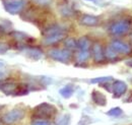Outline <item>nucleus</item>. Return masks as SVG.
Segmentation results:
<instances>
[{"label": "nucleus", "mask_w": 132, "mask_h": 125, "mask_svg": "<svg viewBox=\"0 0 132 125\" xmlns=\"http://www.w3.org/2000/svg\"><path fill=\"white\" fill-rule=\"evenodd\" d=\"M88 1H94V0H88Z\"/></svg>", "instance_id": "c756f323"}, {"label": "nucleus", "mask_w": 132, "mask_h": 125, "mask_svg": "<svg viewBox=\"0 0 132 125\" xmlns=\"http://www.w3.org/2000/svg\"><path fill=\"white\" fill-rule=\"evenodd\" d=\"M132 30V19L131 18H122L120 20H116L109 27V33L115 37L124 36Z\"/></svg>", "instance_id": "7ed1b4c3"}, {"label": "nucleus", "mask_w": 132, "mask_h": 125, "mask_svg": "<svg viewBox=\"0 0 132 125\" xmlns=\"http://www.w3.org/2000/svg\"><path fill=\"white\" fill-rule=\"evenodd\" d=\"M110 46L115 50L118 54L130 55L132 54V45L121 40H113L110 43Z\"/></svg>", "instance_id": "0eeeda50"}, {"label": "nucleus", "mask_w": 132, "mask_h": 125, "mask_svg": "<svg viewBox=\"0 0 132 125\" xmlns=\"http://www.w3.org/2000/svg\"><path fill=\"white\" fill-rule=\"evenodd\" d=\"M21 17L24 20L32 21L34 24H36L37 26H40V27L44 26V28L47 27L46 21L48 18V12H47V10H45L44 8H42L39 5L29 7L26 11H23V13L21 14Z\"/></svg>", "instance_id": "f257e3e1"}, {"label": "nucleus", "mask_w": 132, "mask_h": 125, "mask_svg": "<svg viewBox=\"0 0 132 125\" xmlns=\"http://www.w3.org/2000/svg\"><path fill=\"white\" fill-rule=\"evenodd\" d=\"M4 9L10 14H17L21 12L26 6L24 0H3Z\"/></svg>", "instance_id": "423d86ee"}, {"label": "nucleus", "mask_w": 132, "mask_h": 125, "mask_svg": "<svg viewBox=\"0 0 132 125\" xmlns=\"http://www.w3.org/2000/svg\"><path fill=\"white\" fill-rule=\"evenodd\" d=\"M21 51L33 60H39L43 57V51L36 46H24L21 48Z\"/></svg>", "instance_id": "1a4fd4ad"}, {"label": "nucleus", "mask_w": 132, "mask_h": 125, "mask_svg": "<svg viewBox=\"0 0 132 125\" xmlns=\"http://www.w3.org/2000/svg\"><path fill=\"white\" fill-rule=\"evenodd\" d=\"M4 76V72H2V71H0V79Z\"/></svg>", "instance_id": "cd10ccee"}, {"label": "nucleus", "mask_w": 132, "mask_h": 125, "mask_svg": "<svg viewBox=\"0 0 132 125\" xmlns=\"http://www.w3.org/2000/svg\"><path fill=\"white\" fill-rule=\"evenodd\" d=\"M8 49H9V47H8L6 44L0 43V54H3V53H5V52H7Z\"/></svg>", "instance_id": "393cba45"}, {"label": "nucleus", "mask_w": 132, "mask_h": 125, "mask_svg": "<svg viewBox=\"0 0 132 125\" xmlns=\"http://www.w3.org/2000/svg\"><path fill=\"white\" fill-rule=\"evenodd\" d=\"M123 114V110L121 109L120 107H115V108H112L111 110H109L107 112V115L110 116V117H119Z\"/></svg>", "instance_id": "aec40b11"}, {"label": "nucleus", "mask_w": 132, "mask_h": 125, "mask_svg": "<svg viewBox=\"0 0 132 125\" xmlns=\"http://www.w3.org/2000/svg\"><path fill=\"white\" fill-rule=\"evenodd\" d=\"M131 40H132V36H131Z\"/></svg>", "instance_id": "7c9ffc66"}, {"label": "nucleus", "mask_w": 132, "mask_h": 125, "mask_svg": "<svg viewBox=\"0 0 132 125\" xmlns=\"http://www.w3.org/2000/svg\"><path fill=\"white\" fill-rule=\"evenodd\" d=\"M57 114V109L55 106L51 105L49 103H42L35 107L32 111L33 119H46L50 120L54 118Z\"/></svg>", "instance_id": "f03ea898"}, {"label": "nucleus", "mask_w": 132, "mask_h": 125, "mask_svg": "<svg viewBox=\"0 0 132 125\" xmlns=\"http://www.w3.org/2000/svg\"><path fill=\"white\" fill-rule=\"evenodd\" d=\"M90 55H92L90 51H79L76 57L77 65H82L84 63H86V61L89 59Z\"/></svg>", "instance_id": "f3484780"}, {"label": "nucleus", "mask_w": 132, "mask_h": 125, "mask_svg": "<svg viewBox=\"0 0 132 125\" xmlns=\"http://www.w3.org/2000/svg\"><path fill=\"white\" fill-rule=\"evenodd\" d=\"M79 22L85 27H96L99 25L100 18L98 16L90 15V14H83L79 19Z\"/></svg>", "instance_id": "f8f14e48"}, {"label": "nucleus", "mask_w": 132, "mask_h": 125, "mask_svg": "<svg viewBox=\"0 0 132 125\" xmlns=\"http://www.w3.org/2000/svg\"><path fill=\"white\" fill-rule=\"evenodd\" d=\"M3 66H4V62H2V61L0 60V68H1V67H3Z\"/></svg>", "instance_id": "c85d7f7f"}, {"label": "nucleus", "mask_w": 132, "mask_h": 125, "mask_svg": "<svg viewBox=\"0 0 132 125\" xmlns=\"http://www.w3.org/2000/svg\"><path fill=\"white\" fill-rule=\"evenodd\" d=\"M92 55L96 63H103L107 60L105 56V49L101 43H95L92 46Z\"/></svg>", "instance_id": "6e6552de"}, {"label": "nucleus", "mask_w": 132, "mask_h": 125, "mask_svg": "<svg viewBox=\"0 0 132 125\" xmlns=\"http://www.w3.org/2000/svg\"><path fill=\"white\" fill-rule=\"evenodd\" d=\"M66 34L67 32H62V33H57V34H53L51 36L48 37H44L43 39V43L47 46H51V45H55V44H58L59 42L63 41L65 39Z\"/></svg>", "instance_id": "9b49d317"}, {"label": "nucleus", "mask_w": 132, "mask_h": 125, "mask_svg": "<svg viewBox=\"0 0 132 125\" xmlns=\"http://www.w3.org/2000/svg\"><path fill=\"white\" fill-rule=\"evenodd\" d=\"M48 55L53 60L62 63H68L72 58L71 51L67 49H59V48H54V49L49 50Z\"/></svg>", "instance_id": "39448f33"}, {"label": "nucleus", "mask_w": 132, "mask_h": 125, "mask_svg": "<svg viewBox=\"0 0 132 125\" xmlns=\"http://www.w3.org/2000/svg\"><path fill=\"white\" fill-rule=\"evenodd\" d=\"M32 125H52V122L50 120L46 119H33L32 120Z\"/></svg>", "instance_id": "4be33fe9"}, {"label": "nucleus", "mask_w": 132, "mask_h": 125, "mask_svg": "<svg viewBox=\"0 0 132 125\" xmlns=\"http://www.w3.org/2000/svg\"><path fill=\"white\" fill-rule=\"evenodd\" d=\"M92 98L95 104L99 105V106H106L107 105V99L105 97V95L100 93L98 91H94L92 94Z\"/></svg>", "instance_id": "2eb2a0df"}, {"label": "nucleus", "mask_w": 132, "mask_h": 125, "mask_svg": "<svg viewBox=\"0 0 132 125\" xmlns=\"http://www.w3.org/2000/svg\"><path fill=\"white\" fill-rule=\"evenodd\" d=\"M24 116H26V111L22 108H14L5 113L2 116L1 120L5 125H12L23 119Z\"/></svg>", "instance_id": "20e7f679"}, {"label": "nucleus", "mask_w": 132, "mask_h": 125, "mask_svg": "<svg viewBox=\"0 0 132 125\" xmlns=\"http://www.w3.org/2000/svg\"><path fill=\"white\" fill-rule=\"evenodd\" d=\"M92 46V41L86 36H82L77 40V48L79 49V51H90Z\"/></svg>", "instance_id": "4468645a"}, {"label": "nucleus", "mask_w": 132, "mask_h": 125, "mask_svg": "<svg viewBox=\"0 0 132 125\" xmlns=\"http://www.w3.org/2000/svg\"><path fill=\"white\" fill-rule=\"evenodd\" d=\"M64 46H65V49L72 52L77 48V41L73 38H67L64 41Z\"/></svg>", "instance_id": "6ab92c4d"}, {"label": "nucleus", "mask_w": 132, "mask_h": 125, "mask_svg": "<svg viewBox=\"0 0 132 125\" xmlns=\"http://www.w3.org/2000/svg\"><path fill=\"white\" fill-rule=\"evenodd\" d=\"M125 102H128V103H131L132 102V92L128 95V97L125 99Z\"/></svg>", "instance_id": "a878e982"}, {"label": "nucleus", "mask_w": 132, "mask_h": 125, "mask_svg": "<svg viewBox=\"0 0 132 125\" xmlns=\"http://www.w3.org/2000/svg\"><path fill=\"white\" fill-rule=\"evenodd\" d=\"M10 36L12 37V39L15 41L16 44H29L30 43V40L31 38L26 35L24 33H21V32H12L10 33Z\"/></svg>", "instance_id": "ddd939ff"}, {"label": "nucleus", "mask_w": 132, "mask_h": 125, "mask_svg": "<svg viewBox=\"0 0 132 125\" xmlns=\"http://www.w3.org/2000/svg\"><path fill=\"white\" fill-rule=\"evenodd\" d=\"M59 93L60 95L63 97V98H65V99H68V98H70L73 93H74V87L72 85V84H66L65 87H63L60 91H59Z\"/></svg>", "instance_id": "a211bd4d"}, {"label": "nucleus", "mask_w": 132, "mask_h": 125, "mask_svg": "<svg viewBox=\"0 0 132 125\" xmlns=\"http://www.w3.org/2000/svg\"><path fill=\"white\" fill-rule=\"evenodd\" d=\"M33 1L39 6H46L51 3V0H33Z\"/></svg>", "instance_id": "b1692460"}, {"label": "nucleus", "mask_w": 132, "mask_h": 125, "mask_svg": "<svg viewBox=\"0 0 132 125\" xmlns=\"http://www.w3.org/2000/svg\"><path fill=\"white\" fill-rule=\"evenodd\" d=\"M125 64H126L128 67H131V68H132V58H130V59H127V60L125 61Z\"/></svg>", "instance_id": "bb28decb"}, {"label": "nucleus", "mask_w": 132, "mask_h": 125, "mask_svg": "<svg viewBox=\"0 0 132 125\" xmlns=\"http://www.w3.org/2000/svg\"><path fill=\"white\" fill-rule=\"evenodd\" d=\"M113 78L111 77V76H103V77L93 78V79H90V82L92 83H101V84H103V83H105L107 81H110Z\"/></svg>", "instance_id": "412c9836"}, {"label": "nucleus", "mask_w": 132, "mask_h": 125, "mask_svg": "<svg viewBox=\"0 0 132 125\" xmlns=\"http://www.w3.org/2000/svg\"><path fill=\"white\" fill-rule=\"evenodd\" d=\"M127 92V84L122 80H115L112 83V93L115 98H121Z\"/></svg>", "instance_id": "9d476101"}, {"label": "nucleus", "mask_w": 132, "mask_h": 125, "mask_svg": "<svg viewBox=\"0 0 132 125\" xmlns=\"http://www.w3.org/2000/svg\"><path fill=\"white\" fill-rule=\"evenodd\" d=\"M105 56L109 61H117L119 59V54L110 45L105 48Z\"/></svg>", "instance_id": "dca6fc26"}, {"label": "nucleus", "mask_w": 132, "mask_h": 125, "mask_svg": "<svg viewBox=\"0 0 132 125\" xmlns=\"http://www.w3.org/2000/svg\"><path fill=\"white\" fill-rule=\"evenodd\" d=\"M70 122V116L69 115H65L64 117H62V119L59 121L58 125H69Z\"/></svg>", "instance_id": "5701e85b"}]
</instances>
